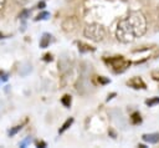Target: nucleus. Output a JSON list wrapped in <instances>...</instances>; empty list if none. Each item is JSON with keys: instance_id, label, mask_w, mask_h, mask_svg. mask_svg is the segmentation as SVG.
Returning a JSON list of instances; mask_svg holds the SVG:
<instances>
[{"instance_id": "f257e3e1", "label": "nucleus", "mask_w": 159, "mask_h": 148, "mask_svg": "<svg viewBox=\"0 0 159 148\" xmlns=\"http://www.w3.org/2000/svg\"><path fill=\"white\" fill-rule=\"evenodd\" d=\"M148 21L142 11H130L127 16L120 19L116 27V37L122 44L133 42L137 37L147 32Z\"/></svg>"}, {"instance_id": "f03ea898", "label": "nucleus", "mask_w": 159, "mask_h": 148, "mask_svg": "<svg viewBox=\"0 0 159 148\" xmlns=\"http://www.w3.org/2000/svg\"><path fill=\"white\" fill-rule=\"evenodd\" d=\"M83 36L93 42H99L106 37V29L99 24H88L83 29Z\"/></svg>"}, {"instance_id": "7ed1b4c3", "label": "nucleus", "mask_w": 159, "mask_h": 148, "mask_svg": "<svg viewBox=\"0 0 159 148\" xmlns=\"http://www.w3.org/2000/svg\"><path fill=\"white\" fill-rule=\"evenodd\" d=\"M106 62L109 63V65L112 66V68H113L116 72H122L123 70L127 68L128 65H130V62L124 61V60L122 58V56H119V57H112V58H109V60H106Z\"/></svg>"}, {"instance_id": "20e7f679", "label": "nucleus", "mask_w": 159, "mask_h": 148, "mask_svg": "<svg viewBox=\"0 0 159 148\" xmlns=\"http://www.w3.org/2000/svg\"><path fill=\"white\" fill-rule=\"evenodd\" d=\"M78 26H80V21L76 16H70V17L65 19L62 22V30L65 32H73L77 30Z\"/></svg>"}, {"instance_id": "39448f33", "label": "nucleus", "mask_w": 159, "mask_h": 148, "mask_svg": "<svg viewBox=\"0 0 159 148\" xmlns=\"http://www.w3.org/2000/svg\"><path fill=\"white\" fill-rule=\"evenodd\" d=\"M127 85L133 88H145V83L140 77H133L129 81H127Z\"/></svg>"}, {"instance_id": "423d86ee", "label": "nucleus", "mask_w": 159, "mask_h": 148, "mask_svg": "<svg viewBox=\"0 0 159 148\" xmlns=\"http://www.w3.org/2000/svg\"><path fill=\"white\" fill-rule=\"evenodd\" d=\"M143 141L150 144H155L159 142V133H145L142 136Z\"/></svg>"}, {"instance_id": "0eeeda50", "label": "nucleus", "mask_w": 159, "mask_h": 148, "mask_svg": "<svg viewBox=\"0 0 159 148\" xmlns=\"http://www.w3.org/2000/svg\"><path fill=\"white\" fill-rule=\"evenodd\" d=\"M52 36L50 35V34H47V32H45V34H42V37L40 39V47H42V49H45V47H47L48 45H50V42H51V39Z\"/></svg>"}, {"instance_id": "6e6552de", "label": "nucleus", "mask_w": 159, "mask_h": 148, "mask_svg": "<svg viewBox=\"0 0 159 148\" xmlns=\"http://www.w3.org/2000/svg\"><path fill=\"white\" fill-rule=\"evenodd\" d=\"M78 50L81 51V52H87V51H94V49L92 47V46H88V45H86V44H83V42H78Z\"/></svg>"}, {"instance_id": "1a4fd4ad", "label": "nucleus", "mask_w": 159, "mask_h": 148, "mask_svg": "<svg viewBox=\"0 0 159 148\" xmlns=\"http://www.w3.org/2000/svg\"><path fill=\"white\" fill-rule=\"evenodd\" d=\"M72 123H73V118L71 117V118H68V119H67V121L63 123V126L60 128V131H58V132H60V133H63V132H65V131H66V129H67V128H68V127H70Z\"/></svg>"}, {"instance_id": "9d476101", "label": "nucleus", "mask_w": 159, "mask_h": 148, "mask_svg": "<svg viewBox=\"0 0 159 148\" xmlns=\"http://www.w3.org/2000/svg\"><path fill=\"white\" fill-rule=\"evenodd\" d=\"M130 119H132V123H133V124H138V123H140V122H142V118H140V114H139L138 112H134V113L132 114V117H130Z\"/></svg>"}, {"instance_id": "9b49d317", "label": "nucleus", "mask_w": 159, "mask_h": 148, "mask_svg": "<svg viewBox=\"0 0 159 148\" xmlns=\"http://www.w3.org/2000/svg\"><path fill=\"white\" fill-rule=\"evenodd\" d=\"M61 102H62V104H63L65 107H70V104H71V96H68V95H65V96L62 97Z\"/></svg>"}, {"instance_id": "f8f14e48", "label": "nucleus", "mask_w": 159, "mask_h": 148, "mask_svg": "<svg viewBox=\"0 0 159 148\" xmlns=\"http://www.w3.org/2000/svg\"><path fill=\"white\" fill-rule=\"evenodd\" d=\"M158 103H159V97H153V98L145 101V104L149 106V107H152V106H154V104H158Z\"/></svg>"}, {"instance_id": "ddd939ff", "label": "nucleus", "mask_w": 159, "mask_h": 148, "mask_svg": "<svg viewBox=\"0 0 159 148\" xmlns=\"http://www.w3.org/2000/svg\"><path fill=\"white\" fill-rule=\"evenodd\" d=\"M50 16V14L47 12V11H43V12H41V14H39L36 17H35V20L37 21V20H46L47 17Z\"/></svg>"}, {"instance_id": "4468645a", "label": "nucleus", "mask_w": 159, "mask_h": 148, "mask_svg": "<svg viewBox=\"0 0 159 148\" xmlns=\"http://www.w3.org/2000/svg\"><path fill=\"white\" fill-rule=\"evenodd\" d=\"M21 128H22V126H21V124H20V126H15L11 131H9V136H14V134H16Z\"/></svg>"}, {"instance_id": "2eb2a0df", "label": "nucleus", "mask_w": 159, "mask_h": 148, "mask_svg": "<svg viewBox=\"0 0 159 148\" xmlns=\"http://www.w3.org/2000/svg\"><path fill=\"white\" fill-rule=\"evenodd\" d=\"M155 20H157V30H159V5L157 6V15H155Z\"/></svg>"}, {"instance_id": "dca6fc26", "label": "nucleus", "mask_w": 159, "mask_h": 148, "mask_svg": "<svg viewBox=\"0 0 159 148\" xmlns=\"http://www.w3.org/2000/svg\"><path fill=\"white\" fill-rule=\"evenodd\" d=\"M29 12H30L29 10H24V11H22V12L19 15V17H20V19H26V16L29 15Z\"/></svg>"}, {"instance_id": "f3484780", "label": "nucleus", "mask_w": 159, "mask_h": 148, "mask_svg": "<svg viewBox=\"0 0 159 148\" xmlns=\"http://www.w3.org/2000/svg\"><path fill=\"white\" fill-rule=\"evenodd\" d=\"M30 141H31V139H30V137H29V138H26V139H24V141L20 143V147H25V146H26V144H27Z\"/></svg>"}, {"instance_id": "a211bd4d", "label": "nucleus", "mask_w": 159, "mask_h": 148, "mask_svg": "<svg viewBox=\"0 0 159 148\" xmlns=\"http://www.w3.org/2000/svg\"><path fill=\"white\" fill-rule=\"evenodd\" d=\"M6 1H7V0H0V10H2V9L5 7V5H6Z\"/></svg>"}, {"instance_id": "6ab92c4d", "label": "nucleus", "mask_w": 159, "mask_h": 148, "mask_svg": "<svg viewBox=\"0 0 159 148\" xmlns=\"http://www.w3.org/2000/svg\"><path fill=\"white\" fill-rule=\"evenodd\" d=\"M153 78L157 80V81H159V71L158 72H153Z\"/></svg>"}, {"instance_id": "aec40b11", "label": "nucleus", "mask_w": 159, "mask_h": 148, "mask_svg": "<svg viewBox=\"0 0 159 148\" xmlns=\"http://www.w3.org/2000/svg\"><path fill=\"white\" fill-rule=\"evenodd\" d=\"M15 1H16L17 4H21V5H24V4H26L29 0H15Z\"/></svg>"}, {"instance_id": "412c9836", "label": "nucleus", "mask_w": 159, "mask_h": 148, "mask_svg": "<svg viewBox=\"0 0 159 148\" xmlns=\"http://www.w3.org/2000/svg\"><path fill=\"white\" fill-rule=\"evenodd\" d=\"M43 6H45V2H43V1H41V2H39V5H37V7H39V9H42Z\"/></svg>"}, {"instance_id": "4be33fe9", "label": "nucleus", "mask_w": 159, "mask_h": 148, "mask_svg": "<svg viewBox=\"0 0 159 148\" xmlns=\"http://www.w3.org/2000/svg\"><path fill=\"white\" fill-rule=\"evenodd\" d=\"M45 146H46V144H45L43 142H40V143H37V147H41V148H43Z\"/></svg>"}, {"instance_id": "5701e85b", "label": "nucleus", "mask_w": 159, "mask_h": 148, "mask_svg": "<svg viewBox=\"0 0 159 148\" xmlns=\"http://www.w3.org/2000/svg\"><path fill=\"white\" fill-rule=\"evenodd\" d=\"M45 57H46V58H45V60H46V61H48V60H50V61H51V55H46V56H45Z\"/></svg>"}, {"instance_id": "b1692460", "label": "nucleus", "mask_w": 159, "mask_h": 148, "mask_svg": "<svg viewBox=\"0 0 159 148\" xmlns=\"http://www.w3.org/2000/svg\"><path fill=\"white\" fill-rule=\"evenodd\" d=\"M0 39H4V35H2L1 32H0Z\"/></svg>"}]
</instances>
